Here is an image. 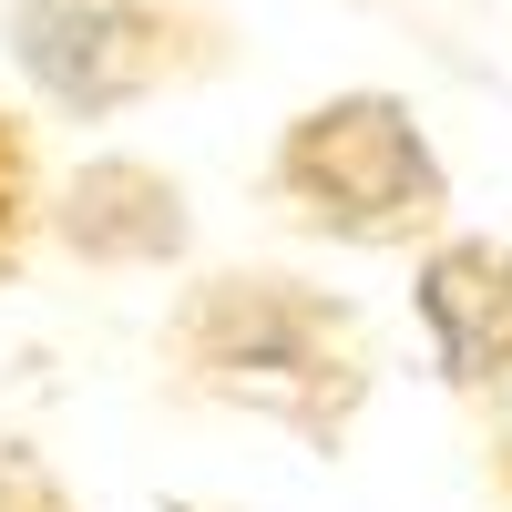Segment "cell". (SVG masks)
Wrapping results in <instances>:
<instances>
[{
    "label": "cell",
    "instance_id": "cell-5",
    "mask_svg": "<svg viewBox=\"0 0 512 512\" xmlns=\"http://www.w3.org/2000/svg\"><path fill=\"white\" fill-rule=\"evenodd\" d=\"M62 246L93 256V267H154V256L185 246V195L175 175L113 154V164H82L72 195H62Z\"/></svg>",
    "mask_w": 512,
    "mask_h": 512
},
{
    "label": "cell",
    "instance_id": "cell-1",
    "mask_svg": "<svg viewBox=\"0 0 512 512\" xmlns=\"http://www.w3.org/2000/svg\"><path fill=\"white\" fill-rule=\"evenodd\" d=\"M175 359L195 390L277 410L297 431H338L359 400V338L349 308H328L297 277H205L175 318Z\"/></svg>",
    "mask_w": 512,
    "mask_h": 512
},
{
    "label": "cell",
    "instance_id": "cell-6",
    "mask_svg": "<svg viewBox=\"0 0 512 512\" xmlns=\"http://www.w3.org/2000/svg\"><path fill=\"white\" fill-rule=\"evenodd\" d=\"M21 246H31V134L0 113V277L21 267Z\"/></svg>",
    "mask_w": 512,
    "mask_h": 512
},
{
    "label": "cell",
    "instance_id": "cell-3",
    "mask_svg": "<svg viewBox=\"0 0 512 512\" xmlns=\"http://www.w3.org/2000/svg\"><path fill=\"white\" fill-rule=\"evenodd\" d=\"M11 62L52 113H123L216 62V21L185 0H11Z\"/></svg>",
    "mask_w": 512,
    "mask_h": 512
},
{
    "label": "cell",
    "instance_id": "cell-4",
    "mask_svg": "<svg viewBox=\"0 0 512 512\" xmlns=\"http://www.w3.org/2000/svg\"><path fill=\"white\" fill-rule=\"evenodd\" d=\"M420 318L461 390H512V246L461 236L420 267Z\"/></svg>",
    "mask_w": 512,
    "mask_h": 512
},
{
    "label": "cell",
    "instance_id": "cell-2",
    "mask_svg": "<svg viewBox=\"0 0 512 512\" xmlns=\"http://www.w3.org/2000/svg\"><path fill=\"white\" fill-rule=\"evenodd\" d=\"M267 185L297 226L318 236H349V246H410L441 226L451 205V175L431 134L410 123V103L390 93H338V103H308L277 134V164Z\"/></svg>",
    "mask_w": 512,
    "mask_h": 512
}]
</instances>
